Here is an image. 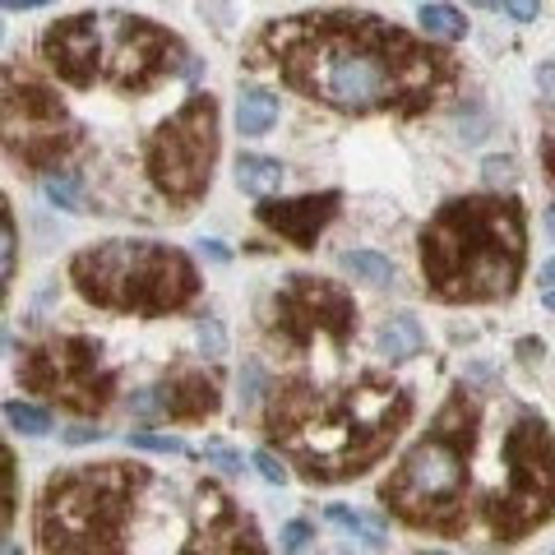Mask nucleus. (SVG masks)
Segmentation results:
<instances>
[{
	"label": "nucleus",
	"mask_w": 555,
	"mask_h": 555,
	"mask_svg": "<svg viewBox=\"0 0 555 555\" xmlns=\"http://www.w3.org/2000/svg\"><path fill=\"white\" fill-rule=\"evenodd\" d=\"M250 65H273L292 93L347 116H422L459 79L449 51L366 10L269 24L250 42Z\"/></svg>",
	"instance_id": "obj_1"
},
{
	"label": "nucleus",
	"mask_w": 555,
	"mask_h": 555,
	"mask_svg": "<svg viewBox=\"0 0 555 555\" xmlns=\"http://www.w3.org/2000/svg\"><path fill=\"white\" fill-rule=\"evenodd\" d=\"M416 398L389 375H357L347 385L283 379L269 393L264 436L306 481L334 486L371 473L412 422Z\"/></svg>",
	"instance_id": "obj_2"
},
{
	"label": "nucleus",
	"mask_w": 555,
	"mask_h": 555,
	"mask_svg": "<svg viewBox=\"0 0 555 555\" xmlns=\"http://www.w3.org/2000/svg\"><path fill=\"white\" fill-rule=\"evenodd\" d=\"M528 259V218L514 195H467L440 204L422 232V273L430 297L481 306L514 297Z\"/></svg>",
	"instance_id": "obj_3"
},
{
	"label": "nucleus",
	"mask_w": 555,
	"mask_h": 555,
	"mask_svg": "<svg viewBox=\"0 0 555 555\" xmlns=\"http://www.w3.org/2000/svg\"><path fill=\"white\" fill-rule=\"evenodd\" d=\"M477 436H481V398L459 385L444 398L430 430L408 449V459L379 486V505L408 528L444 532V537L463 532Z\"/></svg>",
	"instance_id": "obj_4"
},
{
	"label": "nucleus",
	"mask_w": 555,
	"mask_h": 555,
	"mask_svg": "<svg viewBox=\"0 0 555 555\" xmlns=\"http://www.w3.org/2000/svg\"><path fill=\"white\" fill-rule=\"evenodd\" d=\"M149 481L144 463H83L56 473L33 514L42 555H130V524Z\"/></svg>",
	"instance_id": "obj_5"
},
{
	"label": "nucleus",
	"mask_w": 555,
	"mask_h": 555,
	"mask_svg": "<svg viewBox=\"0 0 555 555\" xmlns=\"http://www.w3.org/2000/svg\"><path fill=\"white\" fill-rule=\"evenodd\" d=\"M69 283L89 306L116 315H167L199 297V269L158 241H102L69 259Z\"/></svg>",
	"instance_id": "obj_6"
},
{
	"label": "nucleus",
	"mask_w": 555,
	"mask_h": 555,
	"mask_svg": "<svg viewBox=\"0 0 555 555\" xmlns=\"http://www.w3.org/2000/svg\"><path fill=\"white\" fill-rule=\"evenodd\" d=\"M505 481L481 500V524L491 542L514 546L555 514V436L542 416L524 412L505 430Z\"/></svg>",
	"instance_id": "obj_7"
},
{
	"label": "nucleus",
	"mask_w": 555,
	"mask_h": 555,
	"mask_svg": "<svg viewBox=\"0 0 555 555\" xmlns=\"http://www.w3.org/2000/svg\"><path fill=\"white\" fill-rule=\"evenodd\" d=\"M83 149V126L28 65H0V153L28 171H56Z\"/></svg>",
	"instance_id": "obj_8"
},
{
	"label": "nucleus",
	"mask_w": 555,
	"mask_h": 555,
	"mask_svg": "<svg viewBox=\"0 0 555 555\" xmlns=\"http://www.w3.org/2000/svg\"><path fill=\"white\" fill-rule=\"evenodd\" d=\"M259 328L283 357H306L315 343L343 357L357 334V301L352 292L315 273H292L273 297L259 306Z\"/></svg>",
	"instance_id": "obj_9"
},
{
	"label": "nucleus",
	"mask_w": 555,
	"mask_h": 555,
	"mask_svg": "<svg viewBox=\"0 0 555 555\" xmlns=\"http://www.w3.org/2000/svg\"><path fill=\"white\" fill-rule=\"evenodd\" d=\"M218 163V102L208 93H190L144 144V167L158 195L171 204H195Z\"/></svg>",
	"instance_id": "obj_10"
},
{
	"label": "nucleus",
	"mask_w": 555,
	"mask_h": 555,
	"mask_svg": "<svg viewBox=\"0 0 555 555\" xmlns=\"http://www.w3.org/2000/svg\"><path fill=\"white\" fill-rule=\"evenodd\" d=\"M20 385L38 393L42 403H56L79 416H98L116 403V371L102 361V347L79 334H56L24 347Z\"/></svg>",
	"instance_id": "obj_11"
},
{
	"label": "nucleus",
	"mask_w": 555,
	"mask_h": 555,
	"mask_svg": "<svg viewBox=\"0 0 555 555\" xmlns=\"http://www.w3.org/2000/svg\"><path fill=\"white\" fill-rule=\"evenodd\" d=\"M185 47L177 33L139 20V14H102V79L120 93H144L181 65Z\"/></svg>",
	"instance_id": "obj_12"
},
{
	"label": "nucleus",
	"mask_w": 555,
	"mask_h": 555,
	"mask_svg": "<svg viewBox=\"0 0 555 555\" xmlns=\"http://www.w3.org/2000/svg\"><path fill=\"white\" fill-rule=\"evenodd\" d=\"M181 555H269L255 518L222 491L218 481H199L195 491V528Z\"/></svg>",
	"instance_id": "obj_13"
},
{
	"label": "nucleus",
	"mask_w": 555,
	"mask_h": 555,
	"mask_svg": "<svg viewBox=\"0 0 555 555\" xmlns=\"http://www.w3.org/2000/svg\"><path fill=\"white\" fill-rule=\"evenodd\" d=\"M42 61L69 89H93L102 79V14H69L42 33Z\"/></svg>",
	"instance_id": "obj_14"
},
{
	"label": "nucleus",
	"mask_w": 555,
	"mask_h": 555,
	"mask_svg": "<svg viewBox=\"0 0 555 555\" xmlns=\"http://www.w3.org/2000/svg\"><path fill=\"white\" fill-rule=\"evenodd\" d=\"M338 204H343L338 190H324V195H301V199H269L255 208V218L264 222L269 232L292 241L297 250H310L315 236L338 218Z\"/></svg>",
	"instance_id": "obj_15"
},
{
	"label": "nucleus",
	"mask_w": 555,
	"mask_h": 555,
	"mask_svg": "<svg viewBox=\"0 0 555 555\" xmlns=\"http://www.w3.org/2000/svg\"><path fill=\"white\" fill-rule=\"evenodd\" d=\"M153 393H158V412H167L171 422H204V416H214L222 408L218 375H204V371L167 375Z\"/></svg>",
	"instance_id": "obj_16"
},
{
	"label": "nucleus",
	"mask_w": 555,
	"mask_h": 555,
	"mask_svg": "<svg viewBox=\"0 0 555 555\" xmlns=\"http://www.w3.org/2000/svg\"><path fill=\"white\" fill-rule=\"evenodd\" d=\"M422 347H426V334L412 315H398L389 324H379V334H375V352L385 361H412Z\"/></svg>",
	"instance_id": "obj_17"
},
{
	"label": "nucleus",
	"mask_w": 555,
	"mask_h": 555,
	"mask_svg": "<svg viewBox=\"0 0 555 555\" xmlns=\"http://www.w3.org/2000/svg\"><path fill=\"white\" fill-rule=\"evenodd\" d=\"M236 185L255 199H269L283 185V163L278 158H259V153H241L236 158Z\"/></svg>",
	"instance_id": "obj_18"
},
{
	"label": "nucleus",
	"mask_w": 555,
	"mask_h": 555,
	"mask_svg": "<svg viewBox=\"0 0 555 555\" xmlns=\"http://www.w3.org/2000/svg\"><path fill=\"white\" fill-rule=\"evenodd\" d=\"M278 126V98L264 93V89H250V93H241V107H236V130L241 134H269Z\"/></svg>",
	"instance_id": "obj_19"
},
{
	"label": "nucleus",
	"mask_w": 555,
	"mask_h": 555,
	"mask_svg": "<svg viewBox=\"0 0 555 555\" xmlns=\"http://www.w3.org/2000/svg\"><path fill=\"white\" fill-rule=\"evenodd\" d=\"M416 20H422V28H426V38H436V42H463L467 38V20L454 10V5H422L416 10Z\"/></svg>",
	"instance_id": "obj_20"
},
{
	"label": "nucleus",
	"mask_w": 555,
	"mask_h": 555,
	"mask_svg": "<svg viewBox=\"0 0 555 555\" xmlns=\"http://www.w3.org/2000/svg\"><path fill=\"white\" fill-rule=\"evenodd\" d=\"M14 259H20V232H14V214H10V199H5V190H0V306H5V297H10Z\"/></svg>",
	"instance_id": "obj_21"
},
{
	"label": "nucleus",
	"mask_w": 555,
	"mask_h": 555,
	"mask_svg": "<svg viewBox=\"0 0 555 555\" xmlns=\"http://www.w3.org/2000/svg\"><path fill=\"white\" fill-rule=\"evenodd\" d=\"M338 264H343V273H352V278H361V283H389L393 278V264L385 255H375V250H343L338 255Z\"/></svg>",
	"instance_id": "obj_22"
},
{
	"label": "nucleus",
	"mask_w": 555,
	"mask_h": 555,
	"mask_svg": "<svg viewBox=\"0 0 555 555\" xmlns=\"http://www.w3.org/2000/svg\"><path fill=\"white\" fill-rule=\"evenodd\" d=\"M5 422L20 430V436H47V430H51V412L24 403V398H10V403H5Z\"/></svg>",
	"instance_id": "obj_23"
},
{
	"label": "nucleus",
	"mask_w": 555,
	"mask_h": 555,
	"mask_svg": "<svg viewBox=\"0 0 555 555\" xmlns=\"http://www.w3.org/2000/svg\"><path fill=\"white\" fill-rule=\"evenodd\" d=\"M42 195H47V204H56L61 214H75V208H83L79 204V177H69V171H47V177H42Z\"/></svg>",
	"instance_id": "obj_24"
},
{
	"label": "nucleus",
	"mask_w": 555,
	"mask_h": 555,
	"mask_svg": "<svg viewBox=\"0 0 555 555\" xmlns=\"http://www.w3.org/2000/svg\"><path fill=\"white\" fill-rule=\"evenodd\" d=\"M14 495H20V477H14V454L0 440V532L14 524Z\"/></svg>",
	"instance_id": "obj_25"
},
{
	"label": "nucleus",
	"mask_w": 555,
	"mask_h": 555,
	"mask_svg": "<svg viewBox=\"0 0 555 555\" xmlns=\"http://www.w3.org/2000/svg\"><path fill=\"white\" fill-rule=\"evenodd\" d=\"M328 524L347 528L352 537H361V542H366V546H385V524H375V518H361V514H352V509L334 505V509H328Z\"/></svg>",
	"instance_id": "obj_26"
},
{
	"label": "nucleus",
	"mask_w": 555,
	"mask_h": 555,
	"mask_svg": "<svg viewBox=\"0 0 555 555\" xmlns=\"http://www.w3.org/2000/svg\"><path fill=\"white\" fill-rule=\"evenodd\" d=\"M130 449H149V454H190V444L177 440V436H149V430H139V436H130Z\"/></svg>",
	"instance_id": "obj_27"
},
{
	"label": "nucleus",
	"mask_w": 555,
	"mask_h": 555,
	"mask_svg": "<svg viewBox=\"0 0 555 555\" xmlns=\"http://www.w3.org/2000/svg\"><path fill=\"white\" fill-rule=\"evenodd\" d=\"M250 463H255V473L264 477L269 486H283L287 481V463H283V454H273V449H259Z\"/></svg>",
	"instance_id": "obj_28"
},
{
	"label": "nucleus",
	"mask_w": 555,
	"mask_h": 555,
	"mask_svg": "<svg viewBox=\"0 0 555 555\" xmlns=\"http://www.w3.org/2000/svg\"><path fill=\"white\" fill-rule=\"evenodd\" d=\"M259 393H264V371H259L255 361H246V366H241V408H250Z\"/></svg>",
	"instance_id": "obj_29"
},
{
	"label": "nucleus",
	"mask_w": 555,
	"mask_h": 555,
	"mask_svg": "<svg viewBox=\"0 0 555 555\" xmlns=\"http://www.w3.org/2000/svg\"><path fill=\"white\" fill-rule=\"evenodd\" d=\"M306 542H310V524H301V518H292V524L283 528V551H287V555H301V551H306Z\"/></svg>",
	"instance_id": "obj_30"
},
{
	"label": "nucleus",
	"mask_w": 555,
	"mask_h": 555,
	"mask_svg": "<svg viewBox=\"0 0 555 555\" xmlns=\"http://www.w3.org/2000/svg\"><path fill=\"white\" fill-rule=\"evenodd\" d=\"M195 338H199L204 352H222V343H228V338H222V328H218L214 320H199V324H195Z\"/></svg>",
	"instance_id": "obj_31"
},
{
	"label": "nucleus",
	"mask_w": 555,
	"mask_h": 555,
	"mask_svg": "<svg viewBox=\"0 0 555 555\" xmlns=\"http://www.w3.org/2000/svg\"><path fill=\"white\" fill-rule=\"evenodd\" d=\"M500 10L509 14V20H518V24H532L537 20V0H495Z\"/></svg>",
	"instance_id": "obj_32"
},
{
	"label": "nucleus",
	"mask_w": 555,
	"mask_h": 555,
	"mask_svg": "<svg viewBox=\"0 0 555 555\" xmlns=\"http://www.w3.org/2000/svg\"><path fill=\"white\" fill-rule=\"evenodd\" d=\"M204 459H214L218 467H241V454H236V449L218 444V440H208V444H204Z\"/></svg>",
	"instance_id": "obj_33"
},
{
	"label": "nucleus",
	"mask_w": 555,
	"mask_h": 555,
	"mask_svg": "<svg viewBox=\"0 0 555 555\" xmlns=\"http://www.w3.org/2000/svg\"><path fill=\"white\" fill-rule=\"evenodd\" d=\"M486 181H491V185H500V181H514V167H509L505 158H491V163H486Z\"/></svg>",
	"instance_id": "obj_34"
},
{
	"label": "nucleus",
	"mask_w": 555,
	"mask_h": 555,
	"mask_svg": "<svg viewBox=\"0 0 555 555\" xmlns=\"http://www.w3.org/2000/svg\"><path fill=\"white\" fill-rule=\"evenodd\" d=\"M537 89H542L555 102V61L551 65H537Z\"/></svg>",
	"instance_id": "obj_35"
},
{
	"label": "nucleus",
	"mask_w": 555,
	"mask_h": 555,
	"mask_svg": "<svg viewBox=\"0 0 555 555\" xmlns=\"http://www.w3.org/2000/svg\"><path fill=\"white\" fill-rule=\"evenodd\" d=\"M65 440H69V444H89V440H102V426H75V430H65Z\"/></svg>",
	"instance_id": "obj_36"
},
{
	"label": "nucleus",
	"mask_w": 555,
	"mask_h": 555,
	"mask_svg": "<svg viewBox=\"0 0 555 555\" xmlns=\"http://www.w3.org/2000/svg\"><path fill=\"white\" fill-rule=\"evenodd\" d=\"M51 0H0V10H42Z\"/></svg>",
	"instance_id": "obj_37"
},
{
	"label": "nucleus",
	"mask_w": 555,
	"mask_h": 555,
	"mask_svg": "<svg viewBox=\"0 0 555 555\" xmlns=\"http://www.w3.org/2000/svg\"><path fill=\"white\" fill-rule=\"evenodd\" d=\"M542 163H546V171H551V181H555V139H546V144H542Z\"/></svg>",
	"instance_id": "obj_38"
},
{
	"label": "nucleus",
	"mask_w": 555,
	"mask_h": 555,
	"mask_svg": "<svg viewBox=\"0 0 555 555\" xmlns=\"http://www.w3.org/2000/svg\"><path fill=\"white\" fill-rule=\"evenodd\" d=\"M542 287H546V292L555 287V259H546V264H542Z\"/></svg>",
	"instance_id": "obj_39"
},
{
	"label": "nucleus",
	"mask_w": 555,
	"mask_h": 555,
	"mask_svg": "<svg viewBox=\"0 0 555 555\" xmlns=\"http://www.w3.org/2000/svg\"><path fill=\"white\" fill-rule=\"evenodd\" d=\"M204 250H208V255H214V259H218V264H222V259H228V250H222V246H218V241H204Z\"/></svg>",
	"instance_id": "obj_40"
},
{
	"label": "nucleus",
	"mask_w": 555,
	"mask_h": 555,
	"mask_svg": "<svg viewBox=\"0 0 555 555\" xmlns=\"http://www.w3.org/2000/svg\"><path fill=\"white\" fill-rule=\"evenodd\" d=\"M0 555H24L20 546H10V542H0Z\"/></svg>",
	"instance_id": "obj_41"
},
{
	"label": "nucleus",
	"mask_w": 555,
	"mask_h": 555,
	"mask_svg": "<svg viewBox=\"0 0 555 555\" xmlns=\"http://www.w3.org/2000/svg\"><path fill=\"white\" fill-rule=\"evenodd\" d=\"M546 310H551V315H555V287L546 292Z\"/></svg>",
	"instance_id": "obj_42"
},
{
	"label": "nucleus",
	"mask_w": 555,
	"mask_h": 555,
	"mask_svg": "<svg viewBox=\"0 0 555 555\" xmlns=\"http://www.w3.org/2000/svg\"><path fill=\"white\" fill-rule=\"evenodd\" d=\"M473 5H495V0H473Z\"/></svg>",
	"instance_id": "obj_43"
},
{
	"label": "nucleus",
	"mask_w": 555,
	"mask_h": 555,
	"mask_svg": "<svg viewBox=\"0 0 555 555\" xmlns=\"http://www.w3.org/2000/svg\"><path fill=\"white\" fill-rule=\"evenodd\" d=\"M426 555H440V551H426Z\"/></svg>",
	"instance_id": "obj_44"
}]
</instances>
